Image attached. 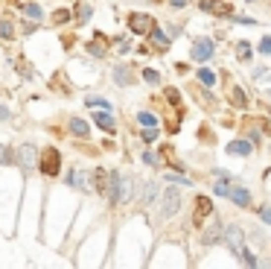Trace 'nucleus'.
Instances as JSON below:
<instances>
[{
    "label": "nucleus",
    "mask_w": 271,
    "mask_h": 269,
    "mask_svg": "<svg viewBox=\"0 0 271 269\" xmlns=\"http://www.w3.org/2000/svg\"><path fill=\"white\" fill-rule=\"evenodd\" d=\"M105 196L114 202V205L128 202L134 196V179L120 176V173H108V193H105Z\"/></svg>",
    "instance_id": "obj_1"
},
{
    "label": "nucleus",
    "mask_w": 271,
    "mask_h": 269,
    "mask_svg": "<svg viewBox=\"0 0 271 269\" xmlns=\"http://www.w3.org/2000/svg\"><path fill=\"white\" fill-rule=\"evenodd\" d=\"M38 170L44 173V176H59L61 173V155H59V149L56 146H47L44 152H41V158H38Z\"/></svg>",
    "instance_id": "obj_2"
},
{
    "label": "nucleus",
    "mask_w": 271,
    "mask_h": 269,
    "mask_svg": "<svg viewBox=\"0 0 271 269\" xmlns=\"http://www.w3.org/2000/svg\"><path fill=\"white\" fill-rule=\"evenodd\" d=\"M181 208V193L178 187H166L163 190V199H160V217L163 220H169V217H175V211Z\"/></svg>",
    "instance_id": "obj_3"
},
{
    "label": "nucleus",
    "mask_w": 271,
    "mask_h": 269,
    "mask_svg": "<svg viewBox=\"0 0 271 269\" xmlns=\"http://www.w3.org/2000/svg\"><path fill=\"white\" fill-rule=\"evenodd\" d=\"M38 149L32 146V143H24V146H18V152H15V164H21L24 170H32L38 167Z\"/></svg>",
    "instance_id": "obj_4"
},
{
    "label": "nucleus",
    "mask_w": 271,
    "mask_h": 269,
    "mask_svg": "<svg viewBox=\"0 0 271 269\" xmlns=\"http://www.w3.org/2000/svg\"><path fill=\"white\" fill-rule=\"evenodd\" d=\"M155 27V21H152L149 15H143V12H131L128 15V30L137 35H149V30Z\"/></svg>",
    "instance_id": "obj_5"
},
{
    "label": "nucleus",
    "mask_w": 271,
    "mask_h": 269,
    "mask_svg": "<svg viewBox=\"0 0 271 269\" xmlns=\"http://www.w3.org/2000/svg\"><path fill=\"white\" fill-rule=\"evenodd\" d=\"M225 240H228V246H231L236 255L245 252V234H242L239 225H228V228H225Z\"/></svg>",
    "instance_id": "obj_6"
},
{
    "label": "nucleus",
    "mask_w": 271,
    "mask_h": 269,
    "mask_svg": "<svg viewBox=\"0 0 271 269\" xmlns=\"http://www.w3.org/2000/svg\"><path fill=\"white\" fill-rule=\"evenodd\" d=\"M201 9L213 12V15H222V18H233V9L231 3H219V0H201Z\"/></svg>",
    "instance_id": "obj_7"
},
{
    "label": "nucleus",
    "mask_w": 271,
    "mask_h": 269,
    "mask_svg": "<svg viewBox=\"0 0 271 269\" xmlns=\"http://www.w3.org/2000/svg\"><path fill=\"white\" fill-rule=\"evenodd\" d=\"M210 56H213V41L201 38V41L193 44V59H195V62H207Z\"/></svg>",
    "instance_id": "obj_8"
},
{
    "label": "nucleus",
    "mask_w": 271,
    "mask_h": 269,
    "mask_svg": "<svg viewBox=\"0 0 271 269\" xmlns=\"http://www.w3.org/2000/svg\"><path fill=\"white\" fill-rule=\"evenodd\" d=\"M90 190L108 193V173H105V170H93V176H90Z\"/></svg>",
    "instance_id": "obj_9"
},
{
    "label": "nucleus",
    "mask_w": 271,
    "mask_h": 269,
    "mask_svg": "<svg viewBox=\"0 0 271 269\" xmlns=\"http://www.w3.org/2000/svg\"><path fill=\"white\" fill-rule=\"evenodd\" d=\"M210 214H213V202L207 196H198L195 199V225H201V220L210 217Z\"/></svg>",
    "instance_id": "obj_10"
},
{
    "label": "nucleus",
    "mask_w": 271,
    "mask_h": 269,
    "mask_svg": "<svg viewBox=\"0 0 271 269\" xmlns=\"http://www.w3.org/2000/svg\"><path fill=\"white\" fill-rule=\"evenodd\" d=\"M67 181H70V187H79V190H90V181H88V176H85L82 170H73V173L67 176Z\"/></svg>",
    "instance_id": "obj_11"
},
{
    "label": "nucleus",
    "mask_w": 271,
    "mask_h": 269,
    "mask_svg": "<svg viewBox=\"0 0 271 269\" xmlns=\"http://www.w3.org/2000/svg\"><path fill=\"white\" fill-rule=\"evenodd\" d=\"M88 53L90 56H96V59H102L105 56V35H93L88 41Z\"/></svg>",
    "instance_id": "obj_12"
},
{
    "label": "nucleus",
    "mask_w": 271,
    "mask_h": 269,
    "mask_svg": "<svg viewBox=\"0 0 271 269\" xmlns=\"http://www.w3.org/2000/svg\"><path fill=\"white\" fill-rule=\"evenodd\" d=\"M114 82H117V85H131V82H134V73H131V67H125V65L114 67Z\"/></svg>",
    "instance_id": "obj_13"
},
{
    "label": "nucleus",
    "mask_w": 271,
    "mask_h": 269,
    "mask_svg": "<svg viewBox=\"0 0 271 269\" xmlns=\"http://www.w3.org/2000/svg\"><path fill=\"white\" fill-rule=\"evenodd\" d=\"M93 120H96V126H102L105 132H114V129H117V123H114L111 111H99V114H93Z\"/></svg>",
    "instance_id": "obj_14"
},
{
    "label": "nucleus",
    "mask_w": 271,
    "mask_h": 269,
    "mask_svg": "<svg viewBox=\"0 0 271 269\" xmlns=\"http://www.w3.org/2000/svg\"><path fill=\"white\" fill-rule=\"evenodd\" d=\"M228 196L236 202V205H242V208H248V205H251V193H248L245 187H231V193H228Z\"/></svg>",
    "instance_id": "obj_15"
},
{
    "label": "nucleus",
    "mask_w": 271,
    "mask_h": 269,
    "mask_svg": "<svg viewBox=\"0 0 271 269\" xmlns=\"http://www.w3.org/2000/svg\"><path fill=\"white\" fill-rule=\"evenodd\" d=\"M251 149H254V146H251L248 140H233V143H228V152H231V155H248Z\"/></svg>",
    "instance_id": "obj_16"
},
{
    "label": "nucleus",
    "mask_w": 271,
    "mask_h": 269,
    "mask_svg": "<svg viewBox=\"0 0 271 269\" xmlns=\"http://www.w3.org/2000/svg\"><path fill=\"white\" fill-rule=\"evenodd\" d=\"M70 132L76 134V137H88V123H85L82 117H73V120H70Z\"/></svg>",
    "instance_id": "obj_17"
},
{
    "label": "nucleus",
    "mask_w": 271,
    "mask_h": 269,
    "mask_svg": "<svg viewBox=\"0 0 271 269\" xmlns=\"http://www.w3.org/2000/svg\"><path fill=\"white\" fill-rule=\"evenodd\" d=\"M160 155H163V158H166V161H169V167H172V170H184V164H181L178 158H175V149H172V146H169V143H166V146H163V149H160Z\"/></svg>",
    "instance_id": "obj_18"
},
{
    "label": "nucleus",
    "mask_w": 271,
    "mask_h": 269,
    "mask_svg": "<svg viewBox=\"0 0 271 269\" xmlns=\"http://www.w3.org/2000/svg\"><path fill=\"white\" fill-rule=\"evenodd\" d=\"M155 196H157V184H155V181L143 184V190H140V202H143V205H149Z\"/></svg>",
    "instance_id": "obj_19"
},
{
    "label": "nucleus",
    "mask_w": 271,
    "mask_h": 269,
    "mask_svg": "<svg viewBox=\"0 0 271 269\" xmlns=\"http://www.w3.org/2000/svg\"><path fill=\"white\" fill-rule=\"evenodd\" d=\"M149 35H152V41L157 44V50H166V47H169V38H166V35L160 33L157 27H152V30H149Z\"/></svg>",
    "instance_id": "obj_20"
},
{
    "label": "nucleus",
    "mask_w": 271,
    "mask_h": 269,
    "mask_svg": "<svg viewBox=\"0 0 271 269\" xmlns=\"http://www.w3.org/2000/svg\"><path fill=\"white\" fill-rule=\"evenodd\" d=\"M231 102H233L236 108H248V97H245V91H242V88H233V91H231Z\"/></svg>",
    "instance_id": "obj_21"
},
{
    "label": "nucleus",
    "mask_w": 271,
    "mask_h": 269,
    "mask_svg": "<svg viewBox=\"0 0 271 269\" xmlns=\"http://www.w3.org/2000/svg\"><path fill=\"white\" fill-rule=\"evenodd\" d=\"M236 59H239V62H248V59H251V44H248V41H239V44H236Z\"/></svg>",
    "instance_id": "obj_22"
},
{
    "label": "nucleus",
    "mask_w": 271,
    "mask_h": 269,
    "mask_svg": "<svg viewBox=\"0 0 271 269\" xmlns=\"http://www.w3.org/2000/svg\"><path fill=\"white\" fill-rule=\"evenodd\" d=\"M53 85H56V88H59L61 94H70V85H67V79H64V73H56V79H53Z\"/></svg>",
    "instance_id": "obj_23"
},
{
    "label": "nucleus",
    "mask_w": 271,
    "mask_h": 269,
    "mask_svg": "<svg viewBox=\"0 0 271 269\" xmlns=\"http://www.w3.org/2000/svg\"><path fill=\"white\" fill-rule=\"evenodd\" d=\"M213 190H216V196H228V193H231V184H228V176H225L222 181H216V187H213Z\"/></svg>",
    "instance_id": "obj_24"
},
{
    "label": "nucleus",
    "mask_w": 271,
    "mask_h": 269,
    "mask_svg": "<svg viewBox=\"0 0 271 269\" xmlns=\"http://www.w3.org/2000/svg\"><path fill=\"white\" fill-rule=\"evenodd\" d=\"M70 18H73V15H70L67 9H56V12H53V21H56V24H67Z\"/></svg>",
    "instance_id": "obj_25"
},
{
    "label": "nucleus",
    "mask_w": 271,
    "mask_h": 269,
    "mask_svg": "<svg viewBox=\"0 0 271 269\" xmlns=\"http://www.w3.org/2000/svg\"><path fill=\"white\" fill-rule=\"evenodd\" d=\"M0 35H3V38H12V35H15V27H12V21H6V18L0 21Z\"/></svg>",
    "instance_id": "obj_26"
},
{
    "label": "nucleus",
    "mask_w": 271,
    "mask_h": 269,
    "mask_svg": "<svg viewBox=\"0 0 271 269\" xmlns=\"http://www.w3.org/2000/svg\"><path fill=\"white\" fill-rule=\"evenodd\" d=\"M137 120H140L143 126H155V123H157V117H155V114H149V111H140V114H137Z\"/></svg>",
    "instance_id": "obj_27"
},
{
    "label": "nucleus",
    "mask_w": 271,
    "mask_h": 269,
    "mask_svg": "<svg viewBox=\"0 0 271 269\" xmlns=\"http://www.w3.org/2000/svg\"><path fill=\"white\" fill-rule=\"evenodd\" d=\"M76 15H79V24H88V21H90V6H85V3H82V6L76 9Z\"/></svg>",
    "instance_id": "obj_28"
},
{
    "label": "nucleus",
    "mask_w": 271,
    "mask_h": 269,
    "mask_svg": "<svg viewBox=\"0 0 271 269\" xmlns=\"http://www.w3.org/2000/svg\"><path fill=\"white\" fill-rule=\"evenodd\" d=\"M198 79H201V82H204V85H207V88H210L213 82H216V76H213L210 70H204V67H201V70H198Z\"/></svg>",
    "instance_id": "obj_29"
},
{
    "label": "nucleus",
    "mask_w": 271,
    "mask_h": 269,
    "mask_svg": "<svg viewBox=\"0 0 271 269\" xmlns=\"http://www.w3.org/2000/svg\"><path fill=\"white\" fill-rule=\"evenodd\" d=\"M143 79H146V82H152V85H157V82H160V73H157V70H143Z\"/></svg>",
    "instance_id": "obj_30"
},
{
    "label": "nucleus",
    "mask_w": 271,
    "mask_h": 269,
    "mask_svg": "<svg viewBox=\"0 0 271 269\" xmlns=\"http://www.w3.org/2000/svg\"><path fill=\"white\" fill-rule=\"evenodd\" d=\"M239 261H242V264H245V267H257V258H254V255L248 252V249H245V252H242V255H239Z\"/></svg>",
    "instance_id": "obj_31"
},
{
    "label": "nucleus",
    "mask_w": 271,
    "mask_h": 269,
    "mask_svg": "<svg viewBox=\"0 0 271 269\" xmlns=\"http://www.w3.org/2000/svg\"><path fill=\"white\" fill-rule=\"evenodd\" d=\"M166 100L172 102V105H181V94L175 91V88H166Z\"/></svg>",
    "instance_id": "obj_32"
},
{
    "label": "nucleus",
    "mask_w": 271,
    "mask_h": 269,
    "mask_svg": "<svg viewBox=\"0 0 271 269\" xmlns=\"http://www.w3.org/2000/svg\"><path fill=\"white\" fill-rule=\"evenodd\" d=\"M155 137H157V129H155V126H146V132H143V140H146V143H152Z\"/></svg>",
    "instance_id": "obj_33"
},
{
    "label": "nucleus",
    "mask_w": 271,
    "mask_h": 269,
    "mask_svg": "<svg viewBox=\"0 0 271 269\" xmlns=\"http://www.w3.org/2000/svg\"><path fill=\"white\" fill-rule=\"evenodd\" d=\"M18 73L30 79V76H32V65H27V62H21V65H18Z\"/></svg>",
    "instance_id": "obj_34"
},
{
    "label": "nucleus",
    "mask_w": 271,
    "mask_h": 269,
    "mask_svg": "<svg viewBox=\"0 0 271 269\" xmlns=\"http://www.w3.org/2000/svg\"><path fill=\"white\" fill-rule=\"evenodd\" d=\"M27 15H30V18H41V9H38L35 3H30V6H27Z\"/></svg>",
    "instance_id": "obj_35"
},
{
    "label": "nucleus",
    "mask_w": 271,
    "mask_h": 269,
    "mask_svg": "<svg viewBox=\"0 0 271 269\" xmlns=\"http://www.w3.org/2000/svg\"><path fill=\"white\" fill-rule=\"evenodd\" d=\"M3 164H9V149L0 143V167H3Z\"/></svg>",
    "instance_id": "obj_36"
},
{
    "label": "nucleus",
    "mask_w": 271,
    "mask_h": 269,
    "mask_svg": "<svg viewBox=\"0 0 271 269\" xmlns=\"http://www.w3.org/2000/svg\"><path fill=\"white\" fill-rule=\"evenodd\" d=\"M88 105H99V108H108L105 100H96V97H88Z\"/></svg>",
    "instance_id": "obj_37"
},
{
    "label": "nucleus",
    "mask_w": 271,
    "mask_h": 269,
    "mask_svg": "<svg viewBox=\"0 0 271 269\" xmlns=\"http://www.w3.org/2000/svg\"><path fill=\"white\" fill-rule=\"evenodd\" d=\"M198 137H204L207 143H213V134H210V129H198Z\"/></svg>",
    "instance_id": "obj_38"
},
{
    "label": "nucleus",
    "mask_w": 271,
    "mask_h": 269,
    "mask_svg": "<svg viewBox=\"0 0 271 269\" xmlns=\"http://www.w3.org/2000/svg\"><path fill=\"white\" fill-rule=\"evenodd\" d=\"M260 50H263V53H271V38H263V44H260Z\"/></svg>",
    "instance_id": "obj_39"
},
{
    "label": "nucleus",
    "mask_w": 271,
    "mask_h": 269,
    "mask_svg": "<svg viewBox=\"0 0 271 269\" xmlns=\"http://www.w3.org/2000/svg\"><path fill=\"white\" fill-rule=\"evenodd\" d=\"M35 30H38V24H24V33H27V35H32Z\"/></svg>",
    "instance_id": "obj_40"
},
{
    "label": "nucleus",
    "mask_w": 271,
    "mask_h": 269,
    "mask_svg": "<svg viewBox=\"0 0 271 269\" xmlns=\"http://www.w3.org/2000/svg\"><path fill=\"white\" fill-rule=\"evenodd\" d=\"M263 220H266V223H271V208H263Z\"/></svg>",
    "instance_id": "obj_41"
},
{
    "label": "nucleus",
    "mask_w": 271,
    "mask_h": 269,
    "mask_svg": "<svg viewBox=\"0 0 271 269\" xmlns=\"http://www.w3.org/2000/svg\"><path fill=\"white\" fill-rule=\"evenodd\" d=\"M169 3H172L175 9H181V6H187V0H169Z\"/></svg>",
    "instance_id": "obj_42"
},
{
    "label": "nucleus",
    "mask_w": 271,
    "mask_h": 269,
    "mask_svg": "<svg viewBox=\"0 0 271 269\" xmlns=\"http://www.w3.org/2000/svg\"><path fill=\"white\" fill-rule=\"evenodd\" d=\"M6 117H9V108H3V105H0V120H6Z\"/></svg>",
    "instance_id": "obj_43"
}]
</instances>
